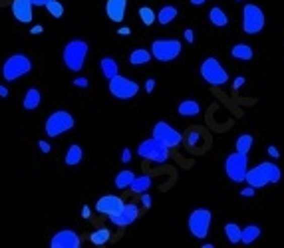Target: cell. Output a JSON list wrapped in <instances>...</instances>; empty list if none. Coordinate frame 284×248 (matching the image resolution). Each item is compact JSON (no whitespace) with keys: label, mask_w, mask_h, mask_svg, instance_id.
I'll list each match as a JSON object with an SVG mask.
<instances>
[{"label":"cell","mask_w":284,"mask_h":248,"mask_svg":"<svg viewBox=\"0 0 284 248\" xmlns=\"http://www.w3.org/2000/svg\"><path fill=\"white\" fill-rule=\"evenodd\" d=\"M209 22L215 28H224V26H229V16H226V12L222 10L221 6H213L209 10Z\"/></svg>","instance_id":"obj_24"},{"label":"cell","mask_w":284,"mask_h":248,"mask_svg":"<svg viewBox=\"0 0 284 248\" xmlns=\"http://www.w3.org/2000/svg\"><path fill=\"white\" fill-rule=\"evenodd\" d=\"M46 10H48L54 18H62L64 16V4L60 0H50V2H46Z\"/></svg>","instance_id":"obj_33"},{"label":"cell","mask_w":284,"mask_h":248,"mask_svg":"<svg viewBox=\"0 0 284 248\" xmlns=\"http://www.w3.org/2000/svg\"><path fill=\"white\" fill-rule=\"evenodd\" d=\"M82 159H84V149H82L78 143H74V145L68 147L66 157H64V163H66L68 167H78V165L82 163Z\"/></svg>","instance_id":"obj_22"},{"label":"cell","mask_w":284,"mask_h":248,"mask_svg":"<svg viewBox=\"0 0 284 248\" xmlns=\"http://www.w3.org/2000/svg\"><path fill=\"white\" fill-rule=\"evenodd\" d=\"M30 32H32V34H42V32H44V28H42V26H32Z\"/></svg>","instance_id":"obj_49"},{"label":"cell","mask_w":284,"mask_h":248,"mask_svg":"<svg viewBox=\"0 0 284 248\" xmlns=\"http://www.w3.org/2000/svg\"><path fill=\"white\" fill-rule=\"evenodd\" d=\"M99 70H101V74H103V78H113V76H118L120 74V64L116 62L113 58H101V62H99Z\"/></svg>","instance_id":"obj_27"},{"label":"cell","mask_w":284,"mask_h":248,"mask_svg":"<svg viewBox=\"0 0 284 248\" xmlns=\"http://www.w3.org/2000/svg\"><path fill=\"white\" fill-rule=\"evenodd\" d=\"M245 84H247V80H245V76H237V78H235V82H233V90L237 92V90H241V88H243Z\"/></svg>","instance_id":"obj_37"},{"label":"cell","mask_w":284,"mask_h":248,"mask_svg":"<svg viewBox=\"0 0 284 248\" xmlns=\"http://www.w3.org/2000/svg\"><path fill=\"white\" fill-rule=\"evenodd\" d=\"M127 12V0H107L105 2V16L113 24H122Z\"/></svg>","instance_id":"obj_17"},{"label":"cell","mask_w":284,"mask_h":248,"mask_svg":"<svg viewBox=\"0 0 284 248\" xmlns=\"http://www.w3.org/2000/svg\"><path fill=\"white\" fill-rule=\"evenodd\" d=\"M133 179H135V173H133L131 169H124V171H120V173L116 175L113 185L118 187V189H127V187L131 185Z\"/></svg>","instance_id":"obj_31"},{"label":"cell","mask_w":284,"mask_h":248,"mask_svg":"<svg viewBox=\"0 0 284 248\" xmlns=\"http://www.w3.org/2000/svg\"><path fill=\"white\" fill-rule=\"evenodd\" d=\"M199 141H201V131L199 129H191L189 131V147H197L199 145Z\"/></svg>","instance_id":"obj_34"},{"label":"cell","mask_w":284,"mask_h":248,"mask_svg":"<svg viewBox=\"0 0 284 248\" xmlns=\"http://www.w3.org/2000/svg\"><path fill=\"white\" fill-rule=\"evenodd\" d=\"M40 103H42V92H40L38 88H30L28 92L24 93L22 107H24L26 111H34V109H38V107H40Z\"/></svg>","instance_id":"obj_19"},{"label":"cell","mask_w":284,"mask_h":248,"mask_svg":"<svg viewBox=\"0 0 284 248\" xmlns=\"http://www.w3.org/2000/svg\"><path fill=\"white\" fill-rule=\"evenodd\" d=\"M72 84H74L76 88H80V90H86L90 82H88V78H74V82H72Z\"/></svg>","instance_id":"obj_36"},{"label":"cell","mask_w":284,"mask_h":248,"mask_svg":"<svg viewBox=\"0 0 284 248\" xmlns=\"http://www.w3.org/2000/svg\"><path fill=\"white\" fill-rule=\"evenodd\" d=\"M118 34H120V36H129V34H131V30H129L127 26H122V28L118 30Z\"/></svg>","instance_id":"obj_45"},{"label":"cell","mask_w":284,"mask_h":248,"mask_svg":"<svg viewBox=\"0 0 284 248\" xmlns=\"http://www.w3.org/2000/svg\"><path fill=\"white\" fill-rule=\"evenodd\" d=\"M88 54H90V44L86 40H82V38H74V40H70L64 46L62 62L70 72L78 74V72L84 70V64L88 60Z\"/></svg>","instance_id":"obj_2"},{"label":"cell","mask_w":284,"mask_h":248,"mask_svg":"<svg viewBox=\"0 0 284 248\" xmlns=\"http://www.w3.org/2000/svg\"><path fill=\"white\" fill-rule=\"evenodd\" d=\"M231 56L235 60H239V62H251L254 58V50L253 46H249V44H235L231 48Z\"/></svg>","instance_id":"obj_20"},{"label":"cell","mask_w":284,"mask_h":248,"mask_svg":"<svg viewBox=\"0 0 284 248\" xmlns=\"http://www.w3.org/2000/svg\"><path fill=\"white\" fill-rule=\"evenodd\" d=\"M137 155L147 159V161H153V163H157V165H163V163L169 159V147L163 145L161 141H157L155 137H151V139H145V141L139 143Z\"/></svg>","instance_id":"obj_11"},{"label":"cell","mask_w":284,"mask_h":248,"mask_svg":"<svg viewBox=\"0 0 284 248\" xmlns=\"http://www.w3.org/2000/svg\"><path fill=\"white\" fill-rule=\"evenodd\" d=\"M10 10H12V16H14L16 22H20V24H30L32 22L34 6H32L30 0H12Z\"/></svg>","instance_id":"obj_16"},{"label":"cell","mask_w":284,"mask_h":248,"mask_svg":"<svg viewBox=\"0 0 284 248\" xmlns=\"http://www.w3.org/2000/svg\"><path fill=\"white\" fill-rule=\"evenodd\" d=\"M151 62V52L145 48H137L129 54V64L131 66H143V64Z\"/></svg>","instance_id":"obj_29"},{"label":"cell","mask_w":284,"mask_h":248,"mask_svg":"<svg viewBox=\"0 0 284 248\" xmlns=\"http://www.w3.org/2000/svg\"><path fill=\"white\" fill-rule=\"evenodd\" d=\"M107 90H109V93L116 99L126 101V99H131V97H135L139 93V86H137V82H133V80H129L126 76L118 74V76L107 80Z\"/></svg>","instance_id":"obj_10"},{"label":"cell","mask_w":284,"mask_h":248,"mask_svg":"<svg viewBox=\"0 0 284 248\" xmlns=\"http://www.w3.org/2000/svg\"><path fill=\"white\" fill-rule=\"evenodd\" d=\"M153 137L161 141L163 145H167L169 149H173V147H179L181 145V141H183V135L173 127L171 123H167V121H157V123L153 125Z\"/></svg>","instance_id":"obj_12"},{"label":"cell","mask_w":284,"mask_h":248,"mask_svg":"<svg viewBox=\"0 0 284 248\" xmlns=\"http://www.w3.org/2000/svg\"><path fill=\"white\" fill-rule=\"evenodd\" d=\"M109 240H111V230L105 228V226L95 228L94 232L90 234V242H92L94 246H105Z\"/></svg>","instance_id":"obj_25"},{"label":"cell","mask_w":284,"mask_h":248,"mask_svg":"<svg viewBox=\"0 0 284 248\" xmlns=\"http://www.w3.org/2000/svg\"><path fill=\"white\" fill-rule=\"evenodd\" d=\"M222 230H224V236H226V240H229L231 244H239V242H241L243 226H239L237 222H226V224L222 226Z\"/></svg>","instance_id":"obj_28"},{"label":"cell","mask_w":284,"mask_h":248,"mask_svg":"<svg viewBox=\"0 0 284 248\" xmlns=\"http://www.w3.org/2000/svg\"><path fill=\"white\" fill-rule=\"evenodd\" d=\"M191 2V6H195V8H199V6H203L207 0H189Z\"/></svg>","instance_id":"obj_46"},{"label":"cell","mask_w":284,"mask_h":248,"mask_svg":"<svg viewBox=\"0 0 284 248\" xmlns=\"http://www.w3.org/2000/svg\"><path fill=\"white\" fill-rule=\"evenodd\" d=\"M38 147H40L42 153H50V151H52V147H50L48 141H38Z\"/></svg>","instance_id":"obj_41"},{"label":"cell","mask_w":284,"mask_h":248,"mask_svg":"<svg viewBox=\"0 0 284 248\" xmlns=\"http://www.w3.org/2000/svg\"><path fill=\"white\" fill-rule=\"evenodd\" d=\"M137 14H139V18H141V22H143L145 26H151V24H155V12H153L149 6H141Z\"/></svg>","instance_id":"obj_32"},{"label":"cell","mask_w":284,"mask_h":248,"mask_svg":"<svg viewBox=\"0 0 284 248\" xmlns=\"http://www.w3.org/2000/svg\"><path fill=\"white\" fill-rule=\"evenodd\" d=\"M260 234H262V228H260L258 224H247V226H243L241 242H243L245 246H249V244H253L254 240H258Z\"/></svg>","instance_id":"obj_23"},{"label":"cell","mask_w":284,"mask_h":248,"mask_svg":"<svg viewBox=\"0 0 284 248\" xmlns=\"http://www.w3.org/2000/svg\"><path fill=\"white\" fill-rule=\"evenodd\" d=\"M183 36H185V40H187L189 44H193V42H195V32L191 30V28H187V30L183 32Z\"/></svg>","instance_id":"obj_42"},{"label":"cell","mask_w":284,"mask_h":248,"mask_svg":"<svg viewBox=\"0 0 284 248\" xmlns=\"http://www.w3.org/2000/svg\"><path fill=\"white\" fill-rule=\"evenodd\" d=\"M268 155L274 157V159H278V157H280V151H278L274 145H270V147H268Z\"/></svg>","instance_id":"obj_43"},{"label":"cell","mask_w":284,"mask_h":248,"mask_svg":"<svg viewBox=\"0 0 284 248\" xmlns=\"http://www.w3.org/2000/svg\"><path fill=\"white\" fill-rule=\"evenodd\" d=\"M213 224V215L209 209H195L187 218V228L195 238H207Z\"/></svg>","instance_id":"obj_9"},{"label":"cell","mask_w":284,"mask_h":248,"mask_svg":"<svg viewBox=\"0 0 284 248\" xmlns=\"http://www.w3.org/2000/svg\"><path fill=\"white\" fill-rule=\"evenodd\" d=\"M82 246V238L78 232L70 230V228H62L58 230L52 238H50V248H80Z\"/></svg>","instance_id":"obj_15"},{"label":"cell","mask_w":284,"mask_h":248,"mask_svg":"<svg viewBox=\"0 0 284 248\" xmlns=\"http://www.w3.org/2000/svg\"><path fill=\"white\" fill-rule=\"evenodd\" d=\"M177 14H179L177 6H171V4L161 6V10L155 14V22H159L161 26H167V24H171V22L177 18Z\"/></svg>","instance_id":"obj_21"},{"label":"cell","mask_w":284,"mask_h":248,"mask_svg":"<svg viewBox=\"0 0 284 248\" xmlns=\"http://www.w3.org/2000/svg\"><path fill=\"white\" fill-rule=\"evenodd\" d=\"M149 52H151V58H155L159 62H173V60H177L181 56L183 44H181V40H175V38L153 40Z\"/></svg>","instance_id":"obj_6"},{"label":"cell","mask_w":284,"mask_h":248,"mask_svg":"<svg viewBox=\"0 0 284 248\" xmlns=\"http://www.w3.org/2000/svg\"><path fill=\"white\" fill-rule=\"evenodd\" d=\"M253 143H254L253 135H251V133H243V135L237 137V141H235V149H237L239 153H247V155H249V151L253 149Z\"/></svg>","instance_id":"obj_30"},{"label":"cell","mask_w":284,"mask_h":248,"mask_svg":"<svg viewBox=\"0 0 284 248\" xmlns=\"http://www.w3.org/2000/svg\"><path fill=\"white\" fill-rule=\"evenodd\" d=\"M82 217L84 218L92 217V211H90V207H88V205H84V207H82Z\"/></svg>","instance_id":"obj_44"},{"label":"cell","mask_w":284,"mask_h":248,"mask_svg":"<svg viewBox=\"0 0 284 248\" xmlns=\"http://www.w3.org/2000/svg\"><path fill=\"white\" fill-rule=\"evenodd\" d=\"M32 6H46V2H50V0H30Z\"/></svg>","instance_id":"obj_47"},{"label":"cell","mask_w":284,"mask_h":248,"mask_svg":"<svg viewBox=\"0 0 284 248\" xmlns=\"http://www.w3.org/2000/svg\"><path fill=\"white\" fill-rule=\"evenodd\" d=\"M0 97H8V88L0 84Z\"/></svg>","instance_id":"obj_48"},{"label":"cell","mask_w":284,"mask_h":248,"mask_svg":"<svg viewBox=\"0 0 284 248\" xmlns=\"http://www.w3.org/2000/svg\"><path fill=\"white\" fill-rule=\"evenodd\" d=\"M131 149H129V147H124V149H122V163H124V165H127V163H131Z\"/></svg>","instance_id":"obj_38"},{"label":"cell","mask_w":284,"mask_h":248,"mask_svg":"<svg viewBox=\"0 0 284 248\" xmlns=\"http://www.w3.org/2000/svg\"><path fill=\"white\" fill-rule=\"evenodd\" d=\"M241 24H243V32L249 34V36H254V34H260L266 26V16L262 12L260 6H256L253 2L245 4L243 6V16H241Z\"/></svg>","instance_id":"obj_5"},{"label":"cell","mask_w":284,"mask_h":248,"mask_svg":"<svg viewBox=\"0 0 284 248\" xmlns=\"http://www.w3.org/2000/svg\"><path fill=\"white\" fill-rule=\"evenodd\" d=\"M141 205L145 207V209H151L153 207V199H151V195H149V191H145V193H141Z\"/></svg>","instance_id":"obj_35"},{"label":"cell","mask_w":284,"mask_h":248,"mask_svg":"<svg viewBox=\"0 0 284 248\" xmlns=\"http://www.w3.org/2000/svg\"><path fill=\"white\" fill-rule=\"evenodd\" d=\"M247 171H249V155L247 153L235 151V153L226 155V159H224V173L233 183H245Z\"/></svg>","instance_id":"obj_8"},{"label":"cell","mask_w":284,"mask_h":248,"mask_svg":"<svg viewBox=\"0 0 284 248\" xmlns=\"http://www.w3.org/2000/svg\"><path fill=\"white\" fill-rule=\"evenodd\" d=\"M199 74H201V78L209 84V86H224L226 82H229V72L222 68V64L217 60V58H213V56H209V58H205L203 64H201V68H199Z\"/></svg>","instance_id":"obj_7"},{"label":"cell","mask_w":284,"mask_h":248,"mask_svg":"<svg viewBox=\"0 0 284 248\" xmlns=\"http://www.w3.org/2000/svg\"><path fill=\"white\" fill-rule=\"evenodd\" d=\"M2 78L6 82H16L24 76H28L32 72V60L26 56V54H10L4 64H2Z\"/></svg>","instance_id":"obj_3"},{"label":"cell","mask_w":284,"mask_h":248,"mask_svg":"<svg viewBox=\"0 0 284 248\" xmlns=\"http://www.w3.org/2000/svg\"><path fill=\"white\" fill-rule=\"evenodd\" d=\"M155 84H157V82H155L153 78H149V80L145 82V86H143V88H145V92H147V93L153 92V90H155Z\"/></svg>","instance_id":"obj_40"},{"label":"cell","mask_w":284,"mask_h":248,"mask_svg":"<svg viewBox=\"0 0 284 248\" xmlns=\"http://www.w3.org/2000/svg\"><path fill=\"white\" fill-rule=\"evenodd\" d=\"M151 185H153V181H151L149 175H141V177L135 175V179L131 181V185L127 187V189H131V193H135V195H141V193L149 191Z\"/></svg>","instance_id":"obj_26"},{"label":"cell","mask_w":284,"mask_h":248,"mask_svg":"<svg viewBox=\"0 0 284 248\" xmlns=\"http://www.w3.org/2000/svg\"><path fill=\"white\" fill-rule=\"evenodd\" d=\"M177 113L181 117H197L201 113V103L197 99H183L177 105Z\"/></svg>","instance_id":"obj_18"},{"label":"cell","mask_w":284,"mask_h":248,"mask_svg":"<svg viewBox=\"0 0 284 248\" xmlns=\"http://www.w3.org/2000/svg\"><path fill=\"white\" fill-rule=\"evenodd\" d=\"M282 179V171L278 165L270 163V161H262L256 167L247 171L245 183L254 187V189H264L266 185H276Z\"/></svg>","instance_id":"obj_1"},{"label":"cell","mask_w":284,"mask_h":248,"mask_svg":"<svg viewBox=\"0 0 284 248\" xmlns=\"http://www.w3.org/2000/svg\"><path fill=\"white\" fill-rule=\"evenodd\" d=\"M139 215H141V211H139V207H137L135 203H124V207H122V211H120L118 215H111V217H107V218H109L111 224L124 228V226L133 224V222L139 218Z\"/></svg>","instance_id":"obj_14"},{"label":"cell","mask_w":284,"mask_h":248,"mask_svg":"<svg viewBox=\"0 0 284 248\" xmlns=\"http://www.w3.org/2000/svg\"><path fill=\"white\" fill-rule=\"evenodd\" d=\"M124 207V199L118 197V195H103L97 199L95 203V213L101 215V217H111V215H118Z\"/></svg>","instance_id":"obj_13"},{"label":"cell","mask_w":284,"mask_h":248,"mask_svg":"<svg viewBox=\"0 0 284 248\" xmlns=\"http://www.w3.org/2000/svg\"><path fill=\"white\" fill-rule=\"evenodd\" d=\"M254 191H256V189L249 185L247 189H243V191H241V197H245V199H251V197H254Z\"/></svg>","instance_id":"obj_39"},{"label":"cell","mask_w":284,"mask_h":248,"mask_svg":"<svg viewBox=\"0 0 284 248\" xmlns=\"http://www.w3.org/2000/svg\"><path fill=\"white\" fill-rule=\"evenodd\" d=\"M74 125H76L74 115L70 111H66V109H58V111H52L48 115V119L44 123V133H46V137L56 139V137H60L64 133L72 131Z\"/></svg>","instance_id":"obj_4"}]
</instances>
